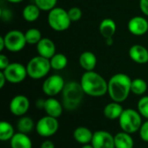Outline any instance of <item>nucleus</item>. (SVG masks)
I'll return each instance as SVG.
<instances>
[{"instance_id":"20e7f679","label":"nucleus","mask_w":148,"mask_h":148,"mask_svg":"<svg viewBox=\"0 0 148 148\" xmlns=\"http://www.w3.org/2000/svg\"><path fill=\"white\" fill-rule=\"evenodd\" d=\"M142 123V116L139 111L132 108L124 109L119 118V125L121 131L130 134L139 132Z\"/></svg>"},{"instance_id":"9b49d317","label":"nucleus","mask_w":148,"mask_h":148,"mask_svg":"<svg viewBox=\"0 0 148 148\" xmlns=\"http://www.w3.org/2000/svg\"><path fill=\"white\" fill-rule=\"evenodd\" d=\"M30 106L29 99L24 95H16L12 98L10 102V113L17 117L24 116Z\"/></svg>"},{"instance_id":"39448f33","label":"nucleus","mask_w":148,"mask_h":148,"mask_svg":"<svg viewBox=\"0 0 148 148\" xmlns=\"http://www.w3.org/2000/svg\"><path fill=\"white\" fill-rule=\"evenodd\" d=\"M28 77L31 79L39 80L48 76L51 70L50 61L49 58L40 55L33 57L26 65Z\"/></svg>"},{"instance_id":"58836bf2","label":"nucleus","mask_w":148,"mask_h":148,"mask_svg":"<svg viewBox=\"0 0 148 148\" xmlns=\"http://www.w3.org/2000/svg\"><path fill=\"white\" fill-rule=\"evenodd\" d=\"M5 48V42H4V38L3 36L0 37V51H3Z\"/></svg>"},{"instance_id":"412c9836","label":"nucleus","mask_w":148,"mask_h":148,"mask_svg":"<svg viewBox=\"0 0 148 148\" xmlns=\"http://www.w3.org/2000/svg\"><path fill=\"white\" fill-rule=\"evenodd\" d=\"M116 23L112 18H104L99 25L100 33L104 38H113L116 32Z\"/></svg>"},{"instance_id":"4be33fe9","label":"nucleus","mask_w":148,"mask_h":148,"mask_svg":"<svg viewBox=\"0 0 148 148\" xmlns=\"http://www.w3.org/2000/svg\"><path fill=\"white\" fill-rule=\"evenodd\" d=\"M115 148H134V141L130 133L126 132H120L114 135Z\"/></svg>"},{"instance_id":"f3484780","label":"nucleus","mask_w":148,"mask_h":148,"mask_svg":"<svg viewBox=\"0 0 148 148\" xmlns=\"http://www.w3.org/2000/svg\"><path fill=\"white\" fill-rule=\"evenodd\" d=\"M79 65L85 72L94 71L97 65V58L94 52L85 51L79 57Z\"/></svg>"},{"instance_id":"423d86ee","label":"nucleus","mask_w":148,"mask_h":148,"mask_svg":"<svg viewBox=\"0 0 148 148\" xmlns=\"http://www.w3.org/2000/svg\"><path fill=\"white\" fill-rule=\"evenodd\" d=\"M72 21L69 18L68 10L62 7H55L49 11L48 24L49 27L55 31H67Z\"/></svg>"},{"instance_id":"9d476101","label":"nucleus","mask_w":148,"mask_h":148,"mask_svg":"<svg viewBox=\"0 0 148 148\" xmlns=\"http://www.w3.org/2000/svg\"><path fill=\"white\" fill-rule=\"evenodd\" d=\"M2 72L4 74L7 82L11 84H19L23 82L28 76L26 66L18 62L10 63Z\"/></svg>"},{"instance_id":"4468645a","label":"nucleus","mask_w":148,"mask_h":148,"mask_svg":"<svg viewBox=\"0 0 148 148\" xmlns=\"http://www.w3.org/2000/svg\"><path fill=\"white\" fill-rule=\"evenodd\" d=\"M129 58L135 63L143 65L148 63V49L141 44H134L128 51Z\"/></svg>"},{"instance_id":"79ce46f5","label":"nucleus","mask_w":148,"mask_h":148,"mask_svg":"<svg viewBox=\"0 0 148 148\" xmlns=\"http://www.w3.org/2000/svg\"><path fill=\"white\" fill-rule=\"evenodd\" d=\"M81 148H94L91 144H86V145H82V147Z\"/></svg>"},{"instance_id":"7c9ffc66","label":"nucleus","mask_w":148,"mask_h":148,"mask_svg":"<svg viewBox=\"0 0 148 148\" xmlns=\"http://www.w3.org/2000/svg\"><path fill=\"white\" fill-rule=\"evenodd\" d=\"M68 13L72 22H77L82 17V10H81V8L76 6L71 7L69 10H68Z\"/></svg>"},{"instance_id":"dca6fc26","label":"nucleus","mask_w":148,"mask_h":148,"mask_svg":"<svg viewBox=\"0 0 148 148\" xmlns=\"http://www.w3.org/2000/svg\"><path fill=\"white\" fill-rule=\"evenodd\" d=\"M63 108L62 103L55 99V97H49L47 99H45L43 110L49 116L58 119L62 114Z\"/></svg>"},{"instance_id":"393cba45","label":"nucleus","mask_w":148,"mask_h":148,"mask_svg":"<svg viewBox=\"0 0 148 148\" xmlns=\"http://www.w3.org/2000/svg\"><path fill=\"white\" fill-rule=\"evenodd\" d=\"M50 65L51 69L56 71H61L63 70L68 65V58L66 55L62 53H56L50 59Z\"/></svg>"},{"instance_id":"a878e982","label":"nucleus","mask_w":148,"mask_h":148,"mask_svg":"<svg viewBox=\"0 0 148 148\" xmlns=\"http://www.w3.org/2000/svg\"><path fill=\"white\" fill-rule=\"evenodd\" d=\"M15 134V130L13 126L8 121H1L0 123V140L8 141Z\"/></svg>"},{"instance_id":"ddd939ff","label":"nucleus","mask_w":148,"mask_h":148,"mask_svg":"<svg viewBox=\"0 0 148 148\" xmlns=\"http://www.w3.org/2000/svg\"><path fill=\"white\" fill-rule=\"evenodd\" d=\"M128 31L134 36H143L148 31L147 19L142 16L133 17L127 23Z\"/></svg>"},{"instance_id":"b1692460","label":"nucleus","mask_w":148,"mask_h":148,"mask_svg":"<svg viewBox=\"0 0 148 148\" xmlns=\"http://www.w3.org/2000/svg\"><path fill=\"white\" fill-rule=\"evenodd\" d=\"M35 126H35L33 120L28 116L20 117V119L18 120V121L16 123V128H17L18 132L26 133V134L31 133Z\"/></svg>"},{"instance_id":"cd10ccee","label":"nucleus","mask_w":148,"mask_h":148,"mask_svg":"<svg viewBox=\"0 0 148 148\" xmlns=\"http://www.w3.org/2000/svg\"><path fill=\"white\" fill-rule=\"evenodd\" d=\"M26 42L30 45H36L39 41L42 38V32L37 28H30L24 32Z\"/></svg>"},{"instance_id":"aec40b11","label":"nucleus","mask_w":148,"mask_h":148,"mask_svg":"<svg viewBox=\"0 0 148 148\" xmlns=\"http://www.w3.org/2000/svg\"><path fill=\"white\" fill-rule=\"evenodd\" d=\"M11 148H32V141L30 138L23 133H16L10 140Z\"/></svg>"},{"instance_id":"5701e85b","label":"nucleus","mask_w":148,"mask_h":148,"mask_svg":"<svg viewBox=\"0 0 148 148\" xmlns=\"http://www.w3.org/2000/svg\"><path fill=\"white\" fill-rule=\"evenodd\" d=\"M41 11L42 10L38 8V6L35 3H29L27 4L23 10V17L25 21L32 23L38 19Z\"/></svg>"},{"instance_id":"2f4dec72","label":"nucleus","mask_w":148,"mask_h":148,"mask_svg":"<svg viewBox=\"0 0 148 148\" xmlns=\"http://www.w3.org/2000/svg\"><path fill=\"white\" fill-rule=\"evenodd\" d=\"M139 132L140 139L145 142H148V120H147V121H145L144 123H142Z\"/></svg>"},{"instance_id":"c756f323","label":"nucleus","mask_w":148,"mask_h":148,"mask_svg":"<svg viewBox=\"0 0 148 148\" xmlns=\"http://www.w3.org/2000/svg\"><path fill=\"white\" fill-rule=\"evenodd\" d=\"M137 109L140 115L148 120V96H143L137 104Z\"/></svg>"},{"instance_id":"a19ab883","label":"nucleus","mask_w":148,"mask_h":148,"mask_svg":"<svg viewBox=\"0 0 148 148\" xmlns=\"http://www.w3.org/2000/svg\"><path fill=\"white\" fill-rule=\"evenodd\" d=\"M8 1L9 3H22L23 0H6Z\"/></svg>"},{"instance_id":"473e14b6","label":"nucleus","mask_w":148,"mask_h":148,"mask_svg":"<svg viewBox=\"0 0 148 148\" xmlns=\"http://www.w3.org/2000/svg\"><path fill=\"white\" fill-rule=\"evenodd\" d=\"M10 64V62L9 58H7V56L1 53L0 54V70L1 71L4 70Z\"/></svg>"},{"instance_id":"ea45409f","label":"nucleus","mask_w":148,"mask_h":148,"mask_svg":"<svg viewBox=\"0 0 148 148\" xmlns=\"http://www.w3.org/2000/svg\"><path fill=\"white\" fill-rule=\"evenodd\" d=\"M106 40V43L108 45H112L113 43H114V40H113V38H105Z\"/></svg>"},{"instance_id":"2eb2a0df","label":"nucleus","mask_w":148,"mask_h":148,"mask_svg":"<svg viewBox=\"0 0 148 148\" xmlns=\"http://www.w3.org/2000/svg\"><path fill=\"white\" fill-rule=\"evenodd\" d=\"M38 55L50 59L56 52V47L53 40L49 38H42L36 44Z\"/></svg>"},{"instance_id":"6e6552de","label":"nucleus","mask_w":148,"mask_h":148,"mask_svg":"<svg viewBox=\"0 0 148 148\" xmlns=\"http://www.w3.org/2000/svg\"><path fill=\"white\" fill-rule=\"evenodd\" d=\"M35 128L38 135L49 138L57 133L59 129V122L56 118L47 115L41 118L36 122Z\"/></svg>"},{"instance_id":"0eeeda50","label":"nucleus","mask_w":148,"mask_h":148,"mask_svg":"<svg viewBox=\"0 0 148 148\" xmlns=\"http://www.w3.org/2000/svg\"><path fill=\"white\" fill-rule=\"evenodd\" d=\"M5 48L10 52H19L27 44L25 34L19 30L8 31L4 36Z\"/></svg>"},{"instance_id":"1a4fd4ad","label":"nucleus","mask_w":148,"mask_h":148,"mask_svg":"<svg viewBox=\"0 0 148 148\" xmlns=\"http://www.w3.org/2000/svg\"><path fill=\"white\" fill-rule=\"evenodd\" d=\"M65 84L66 82L61 75L53 74L44 79L42 89L43 93L48 97H55L62 93Z\"/></svg>"},{"instance_id":"7ed1b4c3","label":"nucleus","mask_w":148,"mask_h":148,"mask_svg":"<svg viewBox=\"0 0 148 148\" xmlns=\"http://www.w3.org/2000/svg\"><path fill=\"white\" fill-rule=\"evenodd\" d=\"M85 92L80 84L76 81H69L65 84L62 92V105L67 110H75L82 103Z\"/></svg>"},{"instance_id":"f704fd0d","label":"nucleus","mask_w":148,"mask_h":148,"mask_svg":"<svg viewBox=\"0 0 148 148\" xmlns=\"http://www.w3.org/2000/svg\"><path fill=\"white\" fill-rule=\"evenodd\" d=\"M140 9L144 15L148 17V0H140Z\"/></svg>"},{"instance_id":"c9c22d12","label":"nucleus","mask_w":148,"mask_h":148,"mask_svg":"<svg viewBox=\"0 0 148 148\" xmlns=\"http://www.w3.org/2000/svg\"><path fill=\"white\" fill-rule=\"evenodd\" d=\"M40 148H55V144L53 141L49 140H44Z\"/></svg>"},{"instance_id":"e433bc0d","label":"nucleus","mask_w":148,"mask_h":148,"mask_svg":"<svg viewBox=\"0 0 148 148\" xmlns=\"http://www.w3.org/2000/svg\"><path fill=\"white\" fill-rule=\"evenodd\" d=\"M6 82H7V79H6L3 72L1 71L0 72V89H3V86H4V85H5Z\"/></svg>"},{"instance_id":"72a5a7b5","label":"nucleus","mask_w":148,"mask_h":148,"mask_svg":"<svg viewBox=\"0 0 148 148\" xmlns=\"http://www.w3.org/2000/svg\"><path fill=\"white\" fill-rule=\"evenodd\" d=\"M0 17L3 21H10V18L12 17V14L10 12V10H6V9H1V12H0Z\"/></svg>"},{"instance_id":"6ab92c4d","label":"nucleus","mask_w":148,"mask_h":148,"mask_svg":"<svg viewBox=\"0 0 148 148\" xmlns=\"http://www.w3.org/2000/svg\"><path fill=\"white\" fill-rule=\"evenodd\" d=\"M123 111L124 109L121 105V103L113 101L106 105V106L103 109V114L107 119L114 120H119Z\"/></svg>"},{"instance_id":"a211bd4d","label":"nucleus","mask_w":148,"mask_h":148,"mask_svg":"<svg viewBox=\"0 0 148 148\" xmlns=\"http://www.w3.org/2000/svg\"><path fill=\"white\" fill-rule=\"evenodd\" d=\"M94 133L85 126H79L75 128L73 132V138L74 140L81 145H86L91 143L93 139Z\"/></svg>"},{"instance_id":"f257e3e1","label":"nucleus","mask_w":148,"mask_h":148,"mask_svg":"<svg viewBox=\"0 0 148 148\" xmlns=\"http://www.w3.org/2000/svg\"><path fill=\"white\" fill-rule=\"evenodd\" d=\"M132 79L125 73H116L108 81V94L113 101L122 103L131 92Z\"/></svg>"},{"instance_id":"bb28decb","label":"nucleus","mask_w":148,"mask_h":148,"mask_svg":"<svg viewBox=\"0 0 148 148\" xmlns=\"http://www.w3.org/2000/svg\"><path fill=\"white\" fill-rule=\"evenodd\" d=\"M147 83L146 80L140 78H137L132 80V85H131V92L132 93L140 96L146 93L147 91Z\"/></svg>"},{"instance_id":"c85d7f7f","label":"nucleus","mask_w":148,"mask_h":148,"mask_svg":"<svg viewBox=\"0 0 148 148\" xmlns=\"http://www.w3.org/2000/svg\"><path fill=\"white\" fill-rule=\"evenodd\" d=\"M35 3L42 11H49L56 7L57 0H34Z\"/></svg>"},{"instance_id":"f8f14e48","label":"nucleus","mask_w":148,"mask_h":148,"mask_svg":"<svg viewBox=\"0 0 148 148\" xmlns=\"http://www.w3.org/2000/svg\"><path fill=\"white\" fill-rule=\"evenodd\" d=\"M90 144L94 148H115L114 136L104 130L96 131Z\"/></svg>"},{"instance_id":"f03ea898","label":"nucleus","mask_w":148,"mask_h":148,"mask_svg":"<svg viewBox=\"0 0 148 148\" xmlns=\"http://www.w3.org/2000/svg\"><path fill=\"white\" fill-rule=\"evenodd\" d=\"M80 84L85 94L90 97H102L108 93V81L95 71L85 72Z\"/></svg>"},{"instance_id":"4c0bfd02","label":"nucleus","mask_w":148,"mask_h":148,"mask_svg":"<svg viewBox=\"0 0 148 148\" xmlns=\"http://www.w3.org/2000/svg\"><path fill=\"white\" fill-rule=\"evenodd\" d=\"M44 103H45V99H37V100H36V107H37L38 109H43V107H44Z\"/></svg>"}]
</instances>
